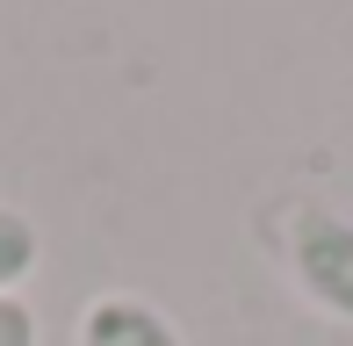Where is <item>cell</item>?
Masks as SVG:
<instances>
[{
  "instance_id": "6da1fadb",
  "label": "cell",
  "mask_w": 353,
  "mask_h": 346,
  "mask_svg": "<svg viewBox=\"0 0 353 346\" xmlns=\"http://www.w3.org/2000/svg\"><path fill=\"white\" fill-rule=\"evenodd\" d=\"M281 267L303 303L353 325V216L332 202H296L281 216Z\"/></svg>"
},
{
  "instance_id": "7a4b0ae2",
  "label": "cell",
  "mask_w": 353,
  "mask_h": 346,
  "mask_svg": "<svg viewBox=\"0 0 353 346\" xmlns=\"http://www.w3.org/2000/svg\"><path fill=\"white\" fill-rule=\"evenodd\" d=\"M79 346H188L181 325L137 289H101L79 310Z\"/></svg>"
},
{
  "instance_id": "3957f363",
  "label": "cell",
  "mask_w": 353,
  "mask_h": 346,
  "mask_svg": "<svg viewBox=\"0 0 353 346\" xmlns=\"http://www.w3.org/2000/svg\"><path fill=\"white\" fill-rule=\"evenodd\" d=\"M43 260V231L29 210H14V202H0V303H8L14 289H22L29 274H37Z\"/></svg>"
},
{
  "instance_id": "277c9868",
  "label": "cell",
  "mask_w": 353,
  "mask_h": 346,
  "mask_svg": "<svg viewBox=\"0 0 353 346\" xmlns=\"http://www.w3.org/2000/svg\"><path fill=\"white\" fill-rule=\"evenodd\" d=\"M0 346H37V310H29L22 296L0 303Z\"/></svg>"
}]
</instances>
